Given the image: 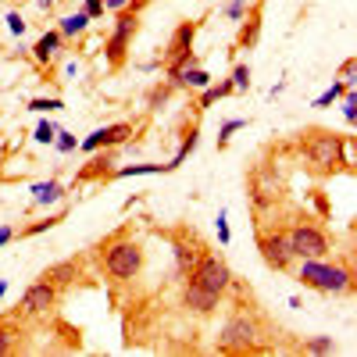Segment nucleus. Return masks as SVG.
<instances>
[{
  "mask_svg": "<svg viewBox=\"0 0 357 357\" xmlns=\"http://www.w3.org/2000/svg\"><path fill=\"white\" fill-rule=\"evenodd\" d=\"M190 279H193L197 286H204V289H211V293L222 296V293L232 289V268H229L225 257H218V254H204V257L193 264Z\"/></svg>",
  "mask_w": 357,
  "mask_h": 357,
  "instance_id": "nucleus-6",
  "label": "nucleus"
},
{
  "mask_svg": "<svg viewBox=\"0 0 357 357\" xmlns=\"http://www.w3.org/2000/svg\"><path fill=\"white\" fill-rule=\"evenodd\" d=\"M257 321L250 314H232L225 321V329L218 333V350L222 354H247V350H257Z\"/></svg>",
  "mask_w": 357,
  "mask_h": 357,
  "instance_id": "nucleus-4",
  "label": "nucleus"
},
{
  "mask_svg": "<svg viewBox=\"0 0 357 357\" xmlns=\"http://www.w3.org/2000/svg\"><path fill=\"white\" fill-rule=\"evenodd\" d=\"M286 236H289L293 257H325L329 254V236H325L318 225H311V222H296Z\"/></svg>",
  "mask_w": 357,
  "mask_h": 357,
  "instance_id": "nucleus-7",
  "label": "nucleus"
},
{
  "mask_svg": "<svg viewBox=\"0 0 357 357\" xmlns=\"http://www.w3.org/2000/svg\"><path fill=\"white\" fill-rule=\"evenodd\" d=\"M257 36H261V15L250 11V22L243 25V33H240V47H254Z\"/></svg>",
  "mask_w": 357,
  "mask_h": 357,
  "instance_id": "nucleus-21",
  "label": "nucleus"
},
{
  "mask_svg": "<svg viewBox=\"0 0 357 357\" xmlns=\"http://www.w3.org/2000/svg\"><path fill=\"white\" fill-rule=\"evenodd\" d=\"M347 89H350L347 82H333V86L325 89V93H321L318 100H314V107H329V104H336V100H340V97L347 93Z\"/></svg>",
  "mask_w": 357,
  "mask_h": 357,
  "instance_id": "nucleus-23",
  "label": "nucleus"
},
{
  "mask_svg": "<svg viewBox=\"0 0 357 357\" xmlns=\"http://www.w3.org/2000/svg\"><path fill=\"white\" fill-rule=\"evenodd\" d=\"M86 29H89V18H86L82 11H75V15H65V18H61V25H57V33H61V36L68 40V36H82Z\"/></svg>",
  "mask_w": 357,
  "mask_h": 357,
  "instance_id": "nucleus-18",
  "label": "nucleus"
},
{
  "mask_svg": "<svg viewBox=\"0 0 357 357\" xmlns=\"http://www.w3.org/2000/svg\"><path fill=\"white\" fill-rule=\"evenodd\" d=\"M243 11H247V0H232V4L225 8V15H229L232 22H240V18H243Z\"/></svg>",
  "mask_w": 357,
  "mask_h": 357,
  "instance_id": "nucleus-35",
  "label": "nucleus"
},
{
  "mask_svg": "<svg viewBox=\"0 0 357 357\" xmlns=\"http://www.w3.org/2000/svg\"><path fill=\"white\" fill-rule=\"evenodd\" d=\"M75 275H79V264H75V261H61V264H50L40 279L50 282V286H65V282H72Z\"/></svg>",
  "mask_w": 357,
  "mask_h": 357,
  "instance_id": "nucleus-17",
  "label": "nucleus"
},
{
  "mask_svg": "<svg viewBox=\"0 0 357 357\" xmlns=\"http://www.w3.org/2000/svg\"><path fill=\"white\" fill-rule=\"evenodd\" d=\"M104 0H86V4H82V15L89 18V22H93V18H104Z\"/></svg>",
  "mask_w": 357,
  "mask_h": 357,
  "instance_id": "nucleus-31",
  "label": "nucleus"
},
{
  "mask_svg": "<svg viewBox=\"0 0 357 357\" xmlns=\"http://www.w3.org/2000/svg\"><path fill=\"white\" fill-rule=\"evenodd\" d=\"M126 4H129V0H104V8H107V11H122Z\"/></svg>",
  "mask_w": 357,
  "mask_h": 357,
  "instance_id": "nucleus-39",
  "label": "nucleus"
},
{
  "mask_svg": "<svg viewBox=\"0 0 357 357\" xmlns=\"http://www.w3.org/2000/svg\"><path fill=\"white\" fill-rule=\"evenodd\" d=\"M8 29H11V36H22L25 33V18L18 11H8Z\"/></svg>",
  "mask_w": 357,
  "mask_h": 357,
  "instance_id": "nucleus-34",
  "label": "nucleus"
},
{
  "mask_svg": "<svg viewBox=\"0 0 357 357\" xmlns=\"http://www.w3.org/2000/svg\"><path fill=\"white\" fill-rule=\"evenodd\" d=\"M304 136H307L304 151H307V158L318 172H336V168L350 165V158L343 154V136H336L329 129H307Z\"/></svg>",
  "mask_w": 357,
  "mask_h": 357,
  "instance_id": "nucleus-2",
  "label": "nucleus"
},
{
  "mask_svg": "<svg viewBox=\"0 0 357 357\" xmlns=\"http://www.w3.org/2000/svg\"><path fill=\"white\" fill-rule=\"evenodd\" d=\"M57 304V286H50V282H33L25 293H22V311L25 314H43V311H50Z\"/></svg>",
  "mask_w": 357,
  "mask_h": 357,
  "instance_id": "nucleus-10",
  "label": "nucleus"
},
{
  "mask_svg": "<svg viewBox=\"0 0 357 357\" xmlns=\"http://www.w3.org/2000/svg\"><path fill=\"white\" fill-rule=\"evenodd\" d=\"M57 200H65V186L57 183V178H47V183L33 186V204L36 207H47V204H57Z\"/></svg>",
  "mask_w": 357,
  "mask_h": 357,
  "instance_id": "nucleus-16",
  "label": "nucleus"
},
{
  "mask_svg": "<svg viewBox=\"0 0 357 357\" xmlns=\"http://www.w3.org/2000/svg\"><path fill=\"white\" fill-rule=\"evenodd\" d=\"M250 197H254V207H257V211L272 204V200L279 197V183H275V175L257 172V175H254V183H250Z\"/></svg>",
  "mask_w": 357,
  "mask_h": 357,
  "instance_id": "nucleus-13",
  "label": "nucleus"
},
{
  "mask_svg": "<svg viewBox=\"0 0 357 357\" xmlns=\"http://www.w3.org/2000/svg\"><path fill=\"white\" fill-rule=\"evenodd\" d=\"M175 165H126L111 172V178H132V175H158V172H172Z\"/></svg>",
  "mask_w": 357,
  "mask_h": 357,
  "instance_id": "nucleus-19",
  "label": "nucleus"
},
{
  "mask_svg": "<svg viewBox=\"0 0 357 357\" xmlns=\"http://www.w3.org/2000/svg\"><path fill=\"white\" fill-rule=\"evenodd\" d=\"M29 111H40V114H47V111H65V100H61V97H33V100H29Z\"/></svg>",
  "mask_w": 357,
  "mask_h": 357,
  "instance_id": "nucleus-22",
  "label": "nucleus"
},
{
  "mask_svg": "<svg viewBox=\"0 0 357 357\" xmlns=\"http://www.w3.org/2000/svg\"><path fill=\"white\" fill-rule=\"evenodd\" d=\"M40 8H43V11H50V8H54V0H40Z\"/></svg>",
  "mask_w": 357,
  "mask_h": 357,
  "instance_id": "nucleus-40",
  "label": "nucleus"
},
{
  "mask_svg": "<svg viewBox=\"0 0 357 357\" xmlns=\"http://www.w3.org/2000/svg\"><path fill=\"white\" fill-rule=\"evenodd\" d=\"M340 82H347V86H354V57H347V61L340 65Z\"/></svg>",
  "mask_w": 357,
  "mask_h": 357,
  "instance_id": "nucleus-36",
  "label": "nucleus"
},
{
  "mask_svg": "<svg viewBox=\"0 0 357 357\" xmlns=\"http://www.w3.org/2000/svg\"><path fill=\"white\" fill-rule=\"evenodd\" d=\"M257 250L264 257L268 268H275V272H286V268L293 264V247H289V236L286 232H261L257 236Z\"/></svg>",
  "mask_w": 357,
  "mask_h": 357,
  "instance_id": "nucleus-8",
  "label": "nucleus"
},
{
  "mask_svg": "<svg viewBox=\"0 0 357 357\" xmlns=\"http://www.w3.org/2000/svg\"><path fill=\"white\" fill-rule=\"evenodd\" d=\"M172 254H175V272L178 275H190L193 272V264L200 261V250L186 240H172Z\"/></svg>",
  "mask_w": 357,
  "mask_h": 357,
  "instance_id": "nucleus-15",
  "label": "nucleus"
},
{
  "mask_svg": "<svg viewBox=\"0 0 357 357\" xmlns=\"http://www.w3.org/2000/svg\"><path fill=\"white\" fill-rule=\"evenodd\" d=\"M240 129H247V118H229V122L222 126V132H218V146H225L232 139V132H240Z\"/></svg>",
  "mask_w": 357,
  "mask_h": 357,
  "instance_id": "nucleus-26",
  "label": "nucleus"
},
{
  "mask_svg": "<svg viewBox=\"0 0 357 357\" xmlns=\"http://www.w3.org/2000/svg\"><path fill=\"white\" fill-rule=\"evenodd\" d=\"M11 240H15V229L11 225H0V247H8Z\"/></svg>",
  "mask_w": 357,
  "mask_h": 357,
  "instance_id": "nucleus-38",
  "label": "nucleus"
},
{
  "mask_svg": "<svg viewBox=\"0 0 357 357\" xmlns=\"http://www.w3.org/2000/svg\"><path fill=\"white\" fill-rule=\"evenodd\" d=\"M218 301H222L218 293H211V289L197 286L193 279H186V286H183V304H186L190 311H197V314H211V311L218 307Z\"/></svg>",
  "mask_w": 357,
  "mask_h": 357,
  "instance_id": "nucleus-11",
  "label": "nucleus"
},
{
  "mask_svg": "<svg viewBox=\"0 0 357 357\" xmlns=\"http://www.w3.org/2000/svg\"><path fill=\"white\" fill-rule=\"evenodd\" d=\"M54 136H57V126H54V122H40V126H36V132H33V139H36V143H43V146H47V143H54Z\"/></svg>",
  "mask_w": 357,
  "mask_h": 357,
  "instance_id": "nucleus-28",
  "label": "nucleus"
},
{
  "mask_svg": "<svg viewBox=\"0 0 357 357\" xmlns=\"http://www.w3.org/2000/svg\"><path fill=\"white\" fill-rule=\"evenodd\" d=\"M54 143H57V151L61 154H72L75 146H79V139L72 136V132H65V129H57V136H54Z\"/></svg>",
  "mask_w": 357,
  "mask_h": 357,
  "instance_id": "nucleus-27",
  "label": "nucleus"
},
{
  "mask_svg": "<svg viewBox=\"0 0 357 357\" xmlns=\"http://www.w3.org/2000/svg\"><path fill=\"white\" fill-rule=\"evenodd\" d=\"M15 350V336H11V325L8 321H0V357L11 354Z\"/></svg>",
  "mask_w": 357,
  "mask_h": 357,
  "instance_id": "nucleus-29",
  "label": "nucleus"
},
{
  "mask_svg": "<svg viewBox=\"0 0 357 357\" xmlns=\"http://www.w3.org/2000/svg\"><path fill=\"white\" fill-rule=\"evenodd\" d=\"M229 82H232V89H236V93H243V89H250V65H236Z\"/></svg>",
  "mask_w": 357,
  "mask_h": 357,
  "instance_id": "nucleus-24",
  "label": "nucleus"
},
{
  "mask_svg": "<svg viewBox=\"0 0 357 357\" xmlns=\"http://www.w3.org/2000/svg\"><path fill=\"white\" fill-rule=\"evenodd\" d=\"M343 118L354 126V118H357V100H354V86L347 89V100H343Z\"/></svg>",
  "mask_w": 357,
  "mask_h": 357,
  "instance_id": "nucleus-33",
  "label": "nucleus"
},
{
  "mask_svg": "<svg viewBox=\"0 0 357 357\" xmlns=\"http://www.w3.org/2000/svg\"><path fill=\"white\" fill-rule=\"evenodd\" d=\"M139 268H143V250H139V243L118 240V243L107 247V254H104V272H107L111 279H122V282H126V279H136Z\"/></svg>",
  "mask_w": 357,
  "mask_h": 357,
  "instance_id": "nucleus-5",
  "label": "nucleus"
},
{
  "mask_svg": "<svg viewBox=\"0 0 357 357\" xmlns=\"http://www.w3.org/2000/svg\"><path fill=\"white\" fill-rule=\"evenodd\" d=\"M229 93H236L229 79H225V82H218V86H204V97H200V111H204V107H211V104H218V100H222V97H229Z\"/></svg>",
  "mask_w": 357,
  "mask_h": 357,
  "instance_id": "nucleus-20",
  "label": "nucleus"
},
{
  "mask_svg": "<svg viewBox=\"0 0 357 357\" xmlns=\"http://www.w3.org/2000/svg\"><path fill=\"white\" fill-rule=\"evenodd\" d=\"M218 240H222V247H229V218H225V211H218Z\"/></svg>",
  "mask_w": 357,
  "mask_h": 357,
  "instance_id": "nucleus-37",
  "label": "nucleus"
},
{
  "mask_svg": "<svg viewBox=\"0 0 357 357\" xmlns=\"http://www.w3.org/2000/svg\"><path fill=\"white\" fill-rule=\"evenodd\" d=\"M57 222H65L61 215H54V218H43V222H36V225H29V229H22L18 236H36V232H43V229H54Z\"/></svg>",
  "mask_w": 357,
  "mask_h": 357,
  "instance_id": "nucleus-30",
  "label": "nucleus"
},
{
  "mask_svg": "<svg viewBox=\"0 0 357 357\" xmlns=\"http://www.w3.org/2000/svg\"><path fill=\"white\" fill-rule=\"evenodd\" d=\"M193 36H197V22H183L172 33V40H168V47H165V57L161 61L168 65V61H175V57H183V54H190L193 50Z\"/></svg>",
  "mask_w": 357,
  "mask_h": 357,
  "instance_id": "nucleus-12",
  "label": "nucleus"
},
{
  "mask_svg": "<svg viewBox=\"0 0 357 357\" xmlns=\"http://www.w3.org/2000/svg\"><path fill=\"white\" fill-rule=\"evenodd\" d=\"M296 279L318 293H350V286H354V272L347 264H325L321 257H304Z\"/></svg>",
  "mask_w": 357,
  "mask_h": 357,
  "instance_id": "nucleus-1",
  "label": "nucleus"
},
{
  "mask_svg": "<svg viewBox=\"0 0 357 357\" xmlns=\"http://www.w3.org/2000/svg\"><path fill=\"white\" fill-rule=\"evenodd\" d=\"M61 47H65V36L57 33V29H50V33H43L40 40H36V47H33V57L40 65H50L57 54H61Z\"/></svg>",
  "mask_w": 357,
  "mask_h": 357,
  "instance_id": "nucleus-14",
  "label": "nucleus"
},
{
  "mask_svg": "<svg viewBox=\"0 0 357 357\" xmlns=\"http://www.w3.org/2000/svg\"><path fill=\"white\" fill-rule=\"evenodd\" d=\"M139 8H146V0H136L132 8L126 4V8H122V15H118V22H114L111 40L104 43L111 68H118V65L126 61V50H129V43H132V36H136V29H139Z\"/></svg>",
  "mask_w": 357,
  "mask_h": 357,
  "instance_id": "nucleus-3",
  "label": "nucleus"
},
{
  "mask_svg": "<svg viewBox=\"0 0 357 357\" xmlns=\"http://www.w3.org/2000/svg\"><path fill=\"white\" fill-rule=\"evenodd\" d=\"M129 136H132V126H129V122H114V126H104V129H97V132H89V136L79 143V151L93 154V151H100V146H118V143H126Z\"/></svg>",
  "mask_w": 357,
  "mask_h": 357,
  "instance_id": "nucleus-9",
  "label": "nucleus"
},
{
  "mask_svg": "<svg viewBox=\"0 0 357 357\" xmlns=\"http://www.w3.org/2000/svg\"><path fill=\"white\" fill-rule=\"evenodd\" d=\"M4 293H8V282H4V279H0V301H4Z\"/></svg>",
  "mask_w": 357,
  "mask_h": 357,
  "instance_id": "nucleus-41",
  "label": "nucleus"
},
{
  "mask_svg": "<svg viewBox=\"0 0 357 357\" xmlns=\"http://www.w3.org/2000/svg\"><path fill=\"white\" fill-rule=\"evenodd\" d=\"M168 93H172V86H154L151 97H146V104H151V107H161V104L168 100Z\"/></svg>",
  "mask_w": 357,
  "mask_h": 357,
  "instance_id": "nucleus-32",
  "label": "nucleus"
},
{
  "mask_svg": "<svg viewBox=\"0 0 357 357\" xmlns=\"http://www.w3.org/2000/svg\"><path fill=\"white\" fill-rule=\"evenodd\" d=\"M304 350H307V354H333L336 343H333V336H314V340L304 343Z\"/></svg>",
  "mask_w": 357,
  "mask_h": 357,
  "instance_id": "nucleus-25",
  "label": "nucleus"
}]
</instances>
